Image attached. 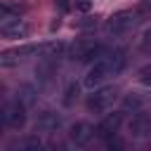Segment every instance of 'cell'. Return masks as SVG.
<instances>
[{
    "label": "cell",
    "instance_id": "2e32d148",
    "mask_svg": "<svg viewBox=\"0 0 151 151\" xmlns=\"http://www.w3.org/2000/svg\"><path fill=\"white\" fill-rule=\"evenodd\" d=\"M17 99H21L26 106H31V104L38 99V97H35V87H33V85H24V87L17 92Z\"/></svg>",
    "mask_w": 151,
    "mask_h": 151
},
{
    "label": "cell",
    "instance_id": "6da1fadb",
    "mask_svg": "<svg viewBox=\"0 0 151 151\" xmlns=\"http://www.w3.org/2000/svg\"><path fill=\"white\" fill-rule=\"evenodd\" d=\"M127 66V50L125 47H113L106 50L97 61L90 64L87 73H85V85L87 87H97L104 85L109 78H116L118 73H123V68Z\"/></svg>",
    "mask_w": 151,
    "mask_h": 151
},
{
    "label": "cell",
    "instance_id": "5bb4252c",
    "mask_svg": "<svg viewBox=\"0 0 151 151\" xmlns=\"http://www.w3.org/2000/svg\"><path fill=\"white\" fill-rule=\"evenodd\" d=\"M14 146H17L19 151H38V149H42V139H40L38 132H35V134H26V137H21Z\"/></svg>",
    "mask_w": 151,
    "mask_h": 151
},
{
    "label": "cell",
    "instance_id": "8fae6325",
    "mask_svg": "<svg viewBox=\"0 0 151 151\" xmlns=\"http://www.w3.org/2000/svg\"><path fill=\"white\" fill-rule=\"evenodd\" d=\"M40 54V47H31V45H24V47H12V50H5L2 54H0V64L5 66V68H9V66H17L19 61H24L28 54Z\"/></svg>",
    "mask_w": 151,
    "mask_h": 151
},
{
    "label": "cell",
    "instance_id": "7c38bea8",
    "mask_svg": "<svg viewBox=\"0 0 151 151\" xmlns=\"http://www.w3.org/2000/svg\"><path fill=\"white\" fill-rule=\"evenodd\" d=\"M144 109V97L142 94H137V92H127V94H123V99H120V111L123 113H137V111H142Z\"/></svg>",
    "mask_w": 151,
    "mask_h": 151
},
{
    "label": "cell",
    "instance_id": "52a82bcc",
    "mask_svg": "<svg viewBox=\"0 0 151 151\" xmlns=\"http://www.w3.org/2000/svg\"><path fill=\"white\" fill-rule=\"evenodd\" d=\"M33 127H35V132H40V134H57V132L64 130V113H59V111H54V109H45V111L38 113Z\"/></svg>",
    "mask_w": 151,
    "mask_h": 151
},
{
    "label": "cell",
    "instance_id": "277c9868",
    "mask_svg": "<svg viewBox=\"0 0 151 151\" xmlns=\"http://www.w3.org/2000/svg\"><path fill=\"white\" fill-rule=\"evenodd\" d=\"M134 24H137V14L132 9H120V12H113L106 19L104 31L109 35H125V33H130L134 28Z\"/></svg>",
    "mask_w": 151,
    "mask_h": 151
},
{
    "label": "cell",
    "instance_id": "5b68a950",
    "mask_svg": "<svg viewBox=\"0 0 151 151\" xmlns=\"http://www.w3.org/2000/svg\"><path fill=\"white\" fill-rule=\"evenodd\" d=\"M68 142L76 146V149H85L92 144V139L97 137V127L87 120H76L73 125H68Z\"/></svg>",
    "mask_w": 151,
    "mask_h": 151
},
{
    "label": "cell",
    "instance_id": "9a60e30c",
    "mask_svg": "<svg viewBox=\"0 0 151 151\" xmlns=\"http://www.w3.org/2000/svg\"><path fill=\"white\" fill-rule=\"evenodd\" d=\"M137 50H139L144 57H151V26L139 33V38H137Z\"/></svg>",
    "mask_w": 151,
    "mask_h": 151
},
{
    "label": "cell",
    "instance_id": "ba28073f",
    "mask_svg": "<svg viewBox=\"0 0 151 151\" xmlns=\"http://www.w3.org/2000/svg\"><path fill=\"white\" fill-rule=\"evenodd\" d=\"M127 134L132 139H151V113L149 111H137L127 120Z\"/></svg>",
    "mask_w": 151,
    "mask_h": 151
},
{
    "label": "cell",
    "instance_id": "4fadbf2b",
    "mask_svg": "<svg viewBox=\"0 0 151 151\" xmlns=\"http://www.w3.org/2000/svg\"><path fill=\"white\" fill-rule=\"evenodd\" d=\"M80 99V85L76 83V80H71L66 87H64V94H61V104L66 106V109H71V106H76V101Z\"/></svg>",
    "mask_w": 151,
    "mask_h": 151
},
{
    "label": "cell",
    "instance_id": "30bf717a",
    "mask_svg": "<svg viewBox=\"0 0 151 151\" xmlns=\"http://www.w3.org/2000/svg\"><path fill=\"white\" fill-rule=\"evenodd\" d=\"M0 33L5 40H24L31 33V26L19 17V19H9V21H0Z\"/></svg>",
    "mask_w": 151,
    "mask_h": 151
},
{
    "label": "cell",
    "instance_id": "ac0fdd59",
    "mask_svg": "<svg viewBox=\"0 0 151 151\" xmlns=\"http://www.w3.org/2000/svg\"><path fill=\"white\" fill-rule=\"evenodd\" d=\"M104 146H106V149H125V142H123L118 134H113V137L104 139Z\"/></svg>",
    "mask_w": 151,
    "mask_h": 151
},
{
    "label": "cell",
    "instance_id": "7a4b0ae2",
    "mask_svg": "<svg viewBox=\"0 0 151 151\" xmlns=\"http://www.w3.org/2000/svg\"><path fill=\"white\" fill-rule=\"evenodd\" d=\"M118 101V87L116 85H97L85 97V106L90 113H106Z\"/></svg>",
    "mask_w": 151,
    "mask_h": 151
},
{
    "label": "cell",
    "instance_id": "e0dca14e",
    "mask_svg": "<svg viewBox=\"0 0 151 151\" xmlns=\"http://www.w3.org/2000/svg\"><path fill=\"white\" fill-rule=\"evenodd\" d=\"M137 83L144 87H151V61L137 68Z\"/></svg>",
    "mask_w": 151,
    "mask_h": 151
},
{
    "label": "cell",
    "instance_id": "d6986e66",
    "mask_svg": "<svg viewBox=\"0 0 151 151\" xmlns=\"http://www.w3.org/2000/svg\"><path fill=\"white\" fill-rule=\"evenodd\" d=\"M139 12H144V14H151V0H142V5H139Z\"/></svg>",
    "mask_w": 151,
    "mask_h": 151
},
{
    "label": "cell",
    "instance_id": "9c48e42d",
    "mask_svg": "<svg viewBox=\"0 0 151 151\" xmlns=\"http://www.w3.org/2000/svg\"><path fill=\"white\" fill-rule=\"evenodd\" d=\"M123 111H113V113H106L99 123H97V137L104 142V139H109V137H113V134H118L120 132V127H123Z\"/></svg>",
    "mask_w": 151,
    "mask_h": 151
},
{
    "label": "cell",
    "instance_id": "3957f363",
    "mask_svg": "<svg viewBox=\"0 0 151 151\" xmlns=\"http://www.w3.org/2000/svg\"><path fill=\"white\" fill-rule=\"evenodd\" d=\"M28 106L21 101V99H9V101H5L2 104V109H0V120H2V125L7 127V130H21L24 125H26V120H28Z\"/></svg>",
    "mask_w": 151,
    "mask_h": 151
},
{
    "label": "cell",
    "instance_id": "8992f818",
    "mask_svg": "<svg viewBox=\"0 0 151 151\" xmlns=\"http://www.w3.org/2000/svg\"><path fill=\"white\" fill-rule=\"evenodd\" d=\"M104 52H106V47H104L101 42H97V40H80V42L73 45L71 57H73V61H78V64H92V61H97Z\"/></svg>",
    "mask_w": 151,
    "mask_h": 151
}]
</instances>
